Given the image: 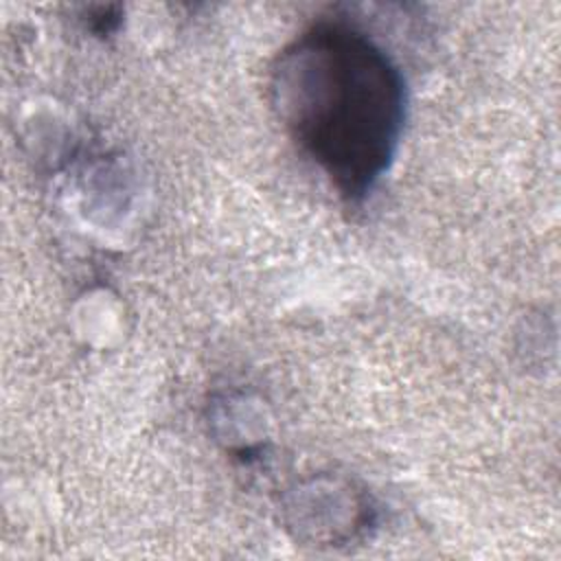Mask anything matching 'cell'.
<instances>
[{
	"instance_id": "cell-1",
	"label": "cell",
	"mask_w": 561,
	"mask_h": 561,
	"mask_svg": "<svg viewBox=\"0 0 561 561\" xmlns=\"http://www.w3.org/2000/svg\"><path fill=\"white\" fill-rule=\"evenodd\" d=\"M270 101L298 149L346 202H362L397 156L405 83L355 26L320 22L287 44L270 72Z\"/></svg>"
}]
</instances>
